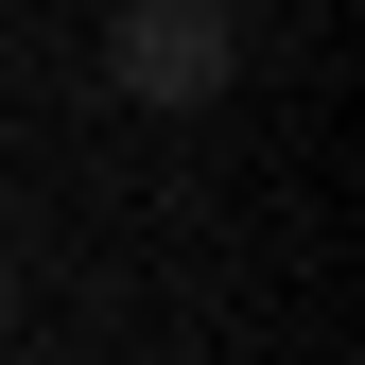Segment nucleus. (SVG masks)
Listing matches in <instances>:
<instances>
[{
  "label": "nucleus",
  "instance_id": "f257e3e1",
  "mask_svg": "<svg viewBox=\"0 0 365 365\" xmlns=\"http://www.w3.org/2000/svg\"><path fill=\"white\" fill-rule=\"evenodd\" d=\"M226 70H244V18H226V0H122L105 18V87L157 105V122H192Z\"/></svg>",
  "mask_w": 365,
  "mask_h": 365
},
{
  "label": "nucleus",
  "instance_id": "f03ea898",
  "mask_svg": "<svg viewBox=\"0 0 365 365\" xmlns=\"http://www.w3.org/2000/svg\"><path fill=\"white\" fill-rule=\"evenodd\" d=\"M0 348H18V261H0Z\"/></svg>",
  "mask_w": 365,
  "mask_h": 365
}]
</instances>
